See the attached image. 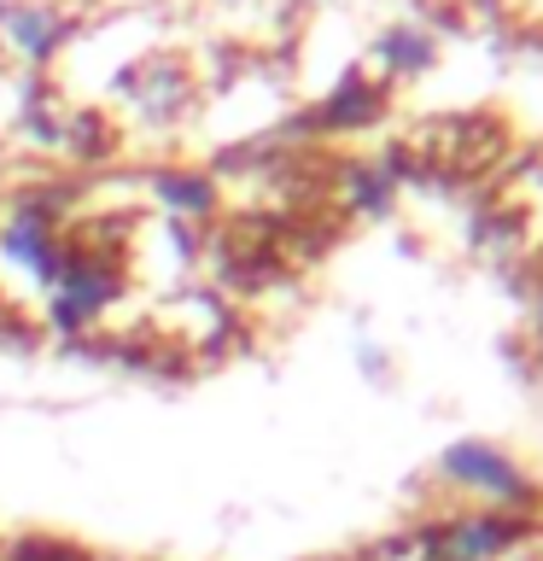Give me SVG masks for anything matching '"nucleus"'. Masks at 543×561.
Listing matches in <instances>:
<instances>
[{
  "label": "nucleus",
  "instance_id": "4",
  "mask_svg": "<svg viewBox=\"0 0 543 561\" xmlns=\"http://www.w3.org/2000/svg\"><path fill=\"white\" fill-rule=\"evenodd\" d=\"M158 193H164L170 205H187V210L210 205V187H205V182H175V175H164V182H158Z\"/></svg>",
  "mask_w": 543,
  "mask_h": 561
},
{
  "label": "nucleus",
  "instance_id": "5",
  "mask_svg": "<svg viewBox=\"0 0 543 561\" xmlns=\"http://www.w3.org/2000/svg\"><path fill=\"white\" fill-rule=\"evenodd\" d=\"M385 59H397V65H427V42H420V35H385Z\"/></svg>",
  "mask_w": 543,
  "mask_h": 561
},
{
  "label": "nucleus",
  "instance_id": "3",
  "mask_svg": "<svg viewBox=\"0 0 543 561\" xmlns=\"http://www.w3.org/2000/svg\"><path fill=\"white\" fill-rule=\"evenodd\" d=\"M7 35L18 42V53L47 59V53L59 47V35H65V18H53L47 7H12L7 12Z\"/></svg>",
  "mask_w": 543,
  "mask_h": 561
},
{
  "label": "nucleus",
  "instance_id": "2",
  "mask_svg": "<svg viewBox=\"0 0 543 561\" xmlns=\"http://www.w3.org/2000/svg\"><path fill=\"white\" fill-rule=\"evenodd\" d=\"M112 293L117 287H112V275H105V270H94V263H65V293H59V305H53V316H59V328H77Z\"/></svg>",
  "mask_w": 543,
  "mask_h": 561
},
{
  "label": "nucleus",
  "instance_id": "1",
  "mask_svg": "<svg viewBox=\"0 0 543 561\" xmlns=\"http://www.w3.org/2000/svg\"><path fill=\"white\" fill-rule=\"evenodd\" d=\"M444 473H450L455 485L485 491V497H525L520 468L508 462V456H497L490 445H450L444 450Z\"/></svg>",
  "mask_w": 543,
  "mask_h": 561
}]
</instances>
